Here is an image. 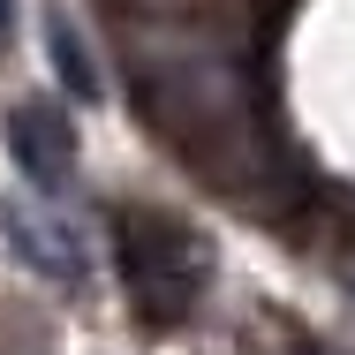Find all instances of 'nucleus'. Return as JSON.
I'll use <instances>...</instances> for the list:
<instances>
[{"label":"nucleus","instance_id":"f257e3e1","mask_svg":"<svg viewBox=\"0 0 355 355\" xmlns=\"http://www.w3.org/2000/svg\"><path fill=\"white\" fill-rule=\"evenodd\" d=\"M129 91H137L144 121L182 151L189 174H205L212 189L234 197H265V182L280 174V144L265 129L257 83L242 61L205 38V31H137L129 38Z\"/></svg>","mask_w":355,"mask_h":355},{"label":"nucleus","instance_id":"f03ea898","mask_svg":"<svg viewBox=\"0 0 355 355\" xmlns=\"http://www.w3.org/2000/svg\"><path fill=\"white\" fill-rule=\"evenodd\" d=\"M114 265H121V287H129L144 325H182L212 295L219 250H212V234L189 227L182 212L129 205V212H114Z\"/></svg>","mask_w":355,"mask_h":355},{"label":"nucleus","instance_id":"7ed1b4c3","mask_svg":"<svg viewBox=\"0 0 355 355\" xmlns=\"http://www.w3.org/2000/svg\"><path fill=\"white\" fill-rule=\"evenodd\" d=\"M8 151H15V166H23L38 189H61L76 174V121L61 106H46V98H23V106L8 114Z\"/></svg>","mask_w":355,"mask_h":355},{"label":"nucleus","instance_id":"20e7f679","mask_svg":"<svg viewBox=\"0 0 355 355\" xmlns=\"http://www.w3.org/2000/svg\"><path fill=\"white\" fill-rule=\"evenodd\" d=\"M0 234H8V250L38 272V280H61L76 287L83 272H91V257H83V242H76L69 219L53 212H31V205H0Z\"/></svg>","mask_w":355,"mask_h":355},{"label":"nucleus","instance_id":"39448f33","mask_svg":"<svg viewBox=\"0 0 355 355\" xmlns=\"http://www.w3.org/2000/svg\"><path fill=\"white\" fill-rule=\"evenodd\" d=\"M38 38H46V61H53V76H61V91L83 98V106H98V98H106V69L91 61V38H83V23H76L61 0L38 15Z\"/></svg>","mask_w":355,"mask_h":355},{"label":"nucleus","instance_id":"423d86ee","mask_svg":"<svg viewBox=\"0 0 355 355\" xmlns=\"http://www.w3.org/2000/svg\"><path fill=\"white\" fill-rule=\"evenodd\" d=\"M333 272H340V287H355V227H348V242L333 250Z\"/></svg>","mask_w":355,"mask_h":355},{"label":"nucleus","instance_id":"0eeeda50","mask_svg":"<svg viewBox=\"0 0 355 355\" xmlns=\"http://www.w3.org/2000/svg\"><path fill=\"white\" fill-rule=\"evenodd\" d=\"M8 23H15V0H0V38H8Z\"/></svg>","mask_w":355,"mask_h":355}]
</instances>
